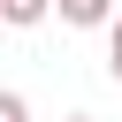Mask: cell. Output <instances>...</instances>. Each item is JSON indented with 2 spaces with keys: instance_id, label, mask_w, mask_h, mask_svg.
<instances>
[{
  "instance_id": "obj_1",
  "label": "cell",
  "mask_w": 122,
  "mask_h": 122,
  "mask_svg": "<svg viewBox=\"0 0 122 122\" xmlns=\"http://www.w3.org/2000/svg\"><path fill=\"white\" fill-rule=\"evenodd\" d=\"M61 8V23H76V30H99V23H114V0H53Z\"/></svg>"
},
{
  "instance_id": "obj_2",
  "label": "cell",
  "mask_w": 122,
  "mask_h": 122,
  "mask_svg": "<svg viewBox=\"0 0 122 122\" xmlns=\"http://www.w3.org/2000/svg\"><path fill=\"white\" fill-rule=\"evenodd\" d=\"M46 8H53V0H0V23L30 30V23H46Z\"/></svg>"
},
{
  "instance_id": "obj_3",
  "label": "cell",
  "mask_w": 122,
  "mask_h": 122,
  "mask_svg": "<svg viewBox=\"0 0 122 122\" xmlns=\"http://www.w3.org/2000/svg\"><path fill=\"white\" fill-rule=\"evenodd\" d=\"M0 122H30V99L23 92H0Z\"/></svg>"
},
{
  "instance_id": "obj_4",
  "label": "cell",
  "mask_w": 122,
  "mask_h": 122,
  "mask_svg": "<svg viewBox=\"0 0 122 122\" xmlns=\"http://www.w3.org/2000/svg\"><path fill=\"white\" fill-rule=\"evenodd\" d=\"M107 69H114V84H122V15H114V46H107Z\"/></svg>"
},
{
  "instance_id": "obj_5",
  "label": "cell",
  "mask_w": 122,
  "mask_h": 122,
  "mask_svg": "<svg viewBox=\"0 0 122 122\" xmlns=\"http://www.w3.org/2000/svg\"><path fill=\"white\" fill-rule=\"evenodd\" d=\"M69 122H92V114H69Z\"/></svg>"
}]
</instances>
